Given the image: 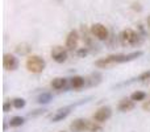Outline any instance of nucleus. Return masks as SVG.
I'll list each match as a JSON object with an SVG mask.
<instances>
[{
	"instance_id": "nucleus-1",
	"label": "nucleus",
	"mask_w": 150,
	"mask_h": 132,
	"mask_svg": "<svg viewBox=\"0 0 150 132\" xmlns=\"http://www.w3.org/2000/svg\"><path fill=\"white\" fill-rule=\"evenodd\" d=\"M142 54H144L142 50H136V52L128 53V54H121V53H119V54H111V56H107V57L95 61V66L99 67V69H108V67H111L113 65L134 61L137 58L142 57Z\"/></svg>"
},
{
	"instance_id": "nucleus-2",
	"label": "nucleus",
	"mask_w": 150,
	"mask_h": 132,
	"mask_svg": "<svg viewBox=\"0 0 150 132\" xmlns=\"http://www.w3.org/2000/svg\"><path fill=\"white\" fill-rule=\"evenodd\" d=\"M119 40L122 46H137V45H140L141 41H142L140 34L130 28H127V29H124V31H121V33L119 34Z\"/></svg>"
},
{
	"instance_id": "nucleus-3",
	"label": "nucleus",
	"mask_w": 150,
	"mask_h": 132,
	"mask_svg": "<svg viewBox=\"0 0 150 132\" xmlns=\"http://www.w3.org/2000/svg\"><path fill=\"white\" fill-rule=\"evenodd\" d=\"M25 67L32 74H41L45 70V67H46V62H45V60L42 57H40V56L32 54V56H28V58H26Z\"/></svg>"
},
{
	"instance_id": "nucleus-4",
	"label": "nucleus",
	"mask_w": 150,
	"mask_h": 132,
	"mask_svg": "<svg viewBox=\"0 0 150 132\" xmlns=\"http://www.w3.org/2000/svg\"><path fill=\"white\" fill-rule=\"evenodd\" d=\"M90 32L95 39L99 40V41H107L109 37V32H108V29H107V26L103 25V24H100V23L93 24V25L91 26Z\"/></svg>"
},
{
	"instance_id": "nucleus-5",
	"label": "nucleus",
	"mask_w": 150,
	"mask_h": 132,
	"mask_svg": "<svg viewBox=\"0 0 150 132\" xmlns=\"http://www.w3.org/2000/svg\"><path fill=\"white\" fill-rule=\"evenodd\" d=\"M111 116H112V108L108 106H103V107L96 110L93 116H92V119H93V122L99 123V124H103V123H105L107 120L111 119Z\"/></svg>"
},
{
	"instance_id": "nucleus-6",
	"label": "nucleus",
	"mask_w": 150,
	"mask_h": 132,
	"mask_svg": "<svg viewBox=\"0 0 150 132\" xmlns=\"http://www.w3.org/2000/svg\"><path fill=\"white\" fill-rule=\"evenodd\" d=\"M91 120L84 119V118H78V119L73 120L70 124V131L71 132H90L91 127Z\"/></svg>"
},
{
	"instance_id": "nucleus-7",
	"label": "nucleus",
	"mask_w": 150,
	"mask_h": 132,
	"mask_svg": "<svg viewBox=\"0 0 150 132\" xmlns=\"http://www.w3.org/2000/svg\"><path fill=\"white\" fill-rule=\"evenodd\" d=\"M50 54H52V58L57 64L66 62V61H67V57H69L67 49H66V48H63V46H59V45H57V46H53Z\"/></svg>"
},
{
	"instance_id": "nucleus-8",
	"label": "nucleus",
	"mask_w": 150,
	"mask_h": 132,
	"mask_svg": "<svg viewBox=\"0 0 150 132\" xmlns=\"http://www.w3.org/2000/svg\"><path fill=\"white\" fill-rule=\"evenodd\" d=\"M18 58L15 54H11V53H5L3 56V67H4L7 71H15L18 69Z\"/></svg>"
},
{
	"instance_id": "nucleus-9",
	"label": "nucleus",
	"mask_w": 150,
	"mask_h": 132,
	"mask_svg": "<svg viewBox=\"0 0 150 132\" xmlns=\"http://www.w3.org/2000/svg\"><path fill=\"white\" fill-rule=\"evenodd\" d=\"M74 106H75V104H74ZM74 106H66V107H61V108H58L57 111H55L54 114L50 116V122L58 123V122H61V120L66 119V118L71 114V110H73Z\"/></svg>"
},
{
	"instance_id": "nucleus-10",
	"label": "nucleus",
	"mask_w": 150,
	"mask_h": 132,
	"mask_svg": "<svg viewBox=\"0 0 150 132\" xmlns=\"http://www.w3.org/2000/svg\"><path fill=\"white\" fill-rule=\"evenodd\" d=\"M79 33H78V31H70L67 34V37H66V49L67 50H76L78 49V44H79Z\"/></svg>"
},
{
	"instance_id": "nucleus-11",
	"label": "nucleus",
	"mask_w": 150,
	"mask_h": 132,
	"mask_svg": "<svg viewBox=\"0 0 150 132\" xmlns=\"http://www.w3.org/2000/svg\"><path fill=\"white\" fill-rule=\"evenodd\" d=\"M69 83H70V79H67V78L57 77V78H54V79L50 82V87H52L53 90L62 91V90H66V88H67Z\"/></svg>"
},
{
	"instance_id": "nucleus-12",
	"label": "nucleus",
	"mask_w": 150,
	"mask_h": 132,
	"mask_svg": "<svg viewBox=\"0 0 150 132\" xmlns=\"http://www.w3.org/2000/svg\"><path fill=\"white\" fill-rule=\"evenodd\" d=\"M136 102L132 101V98H122L117 104V110L120 112H129L134 108Z\"/></svg>"
},
{
	"instance_id": "nucleus-13",
	"label": "nucleus",
	"mask_w": 150,
	"mask_h": 132,
	"mask_svg": "<svg viewBox=\"0 0 150 132\" xmlns=\"http://www.w3.org/2000/svg\"><path fill=\"white\" fill-rule=\"evenodd\" d=\"M84 86H86V78L82 77V75H74V77L70 78V87L73 90L79 91Z\"/></svg>"
},
{
	"instance_id": "nucleus-14",
	"label": "nucleus",
	"mask_w": 150,
	"mask_h": 132,
	"mask_svg": "<svg viewBox=\"0 0 150 132\" xmlns=\"http://www.w3.org/2000/svg\"><path fill=\"white\" fill-rule=\"evenodd\" d=\"M15 52L17 53L18 56H26V54H29V53L32 52V46L29 44H26V42H23V44L16 45Z\"/></svg>"
},
{
	"instance_id": "nucleus-15",
	"label": "nucleus",
	"mask_w": 150,
	"mask_h": 132,
	"mask_svg": "<svg viewBox=\"0 0 150 132\" xmlns=\"http://www.w3.org/2000/svg\"><path fill=\"white\" fill-rule=\"evenodd\" d=\"M101 82V75L99 73H93L88 78H86V85L87 86H96Z\"/></svg>"
},
{
	"instance_id": "nucleus-16",
	"label": "nucleus",
	"mask_w": 150,
	"mask_h": 132,
	"mask_svg": "<svg viewBox=\"0 0 150 132\" xmlns=\"http://www.w3.org/2000/svg\"><path fill=\"white\" fill-rule=\"evenodd\" d=\"M8 124H9V127H12V128H18V127H21V126L25 124V118H23V116H13V118H11V119H9Z\"/></svg>"
},
{
	"instance_id": "nucleus-17",
	"label": "nucleus",
	"mask_w": 150,
	"mask_h": 132,
	"mask_svg": "<svg viewBox=\"0 0 150 132\" xmlns=\"http://www.w3.org/2000/svg\"><path fill=\"white\" fill-rule=\"evenodd\" d=\"M52 101H53V95L50 93H42V94H40V95L37 96V99H36V102L38 104H47V103H50Z\"/></svg>"
},
{
	"instance_id": "nucleus-18",
	"label": "nucleus",
	"mask_w": 150,
	"mask_h": 132,
	"mask_svg": "<svg viewBox=\"0 0 150 132\" xmlns=\"http://www.w3.org/2000/svg\"><path fill=\"white\" fill-rule=\"evenodd\" d=\"M130 98H132V101H134V102H142V101H146V93L137 90V91H134V93H132Z\"/></svg>"
},
{
	"instance_id": "nucleus-19",
	"label": "nucleus",
	"mask_w": 150,
	"mask_h": 132,
	"mask_svg": "<svg viewBox=\"0 0 150 132\" xmlns=\"http://www.w3.org/2000/svg\"><path fill=\"white\" fill-rule=\"evenodd\" d=\"M12 104H13L15 108L21 110V108H24V107L26 106V102H25V99L24 98H13L12 99Z\"/></svg>"
},
{
	"instance_id": "nucleus-20",
	"label": "nucleus",
	"mask_w": 150,
	"mask_h": 132,
	"mask_svg": "<svg viewBox=\"0 0 150 132\" xmlns=\"http://www.w3.org/2000/svg\"><path fill=\"white\" fill-rule=\"evenodd\" d=\"M137 81L138 82H149L150 81V69L141 73V74L137 77Z\"/></svg>"
},
{
	"instance_id": "nucleus-21",
	"label": "nucleus",
	"mask_w": 150,
	"mask_h": 132,
	"mask_svg": "<svg viewBox=\"0 0 150 132\" xmlns=\"http://www.w3.org/2000/svg\"><path fill=\"white\" fill-rule=\"evenodd\" d=\"M45 111H46V110H44V108H37V110H33L32 112H29V114H28V116H29V118H36V116H40V115H44V114H45Z\"/></svg>"
},
{
	"instance_id": "nucleus-22",
	"label": "nucleus",
	"mask_w": 150,
	"mask_h": 132,
	"mask_svg": "<svg viewBox=\"0 0 150 132\" xmlns=\"http://www.w3.org/2000/svg\"><path fill=\"white\" fill-rule=\"evenodd\" d=\"M90 132H103V128L99 123L92 122L91 123V127H90Z\"/></svg>"
},
{
	"instance_id": "nucleus-23",
	"label": "nucleus",
	"mask_w": 150,
	"mask_h": 132,
	"mask_svg": "<svg viewBox=\"0 0 150 132\" xmlns=\"http://www.w3.org/2000/svg\"><path fill=\"white\" fill-rule=\"evenodd\" d=\"M12 107H13L12 101H5L4 104H3V111H4V112H9Z\"/></svg>"
},
{
	"instance_id": "nucleus-24",
	"label": "nucleus",
	"mask_w": 150,
	"mask_h": 132,
	"mask_svg": "<svg viewBox=\"0 0 150 132\" xmlns=\"http://www.w3.org/2000/svg\"><path fill=\"white\" fill-rule=\"evenodd\" d=\"M142 110L146 112H150V99H148V101H145L142 103Z\"/></svg>"
},
{
	"instance_id": "nucleus-25",
	"label": "nucleus",
	"mask_w": 150,
	"mask_h": 132,
	"mask_svg": "<svg viewBox=\"0 0 150 132\" xmlns=\"http://www.w3.org/2000/svg\"><path fill=\"white\" fill-rule=\"evenodd\" d=\"M87 49H86V48H82V49H79L78 50V56H79V57H83V56H86L87 54Z\"/></svg>"
},
{
	"instance_id": "nucleus-26",
	"label": "nucleus",
	"mask_w": 150,
	"mask_h": 132,
	"mask_svg": "<svg viewBox=\"0 0 150 132\" xmlns=\"http://www.w3.org/2000/svg\"><path fill=\"white\" fill-rule=\"evenodd\" d=\"M146 23H148V26L150 28V15L148 16V20H146Z\"/></svg>"
},
{
	"instance_id": "nucleus-27",
	"label": "nucleus",
	"mask_w": 150,
	"mask_h": 132,
	"mask_svg": "<svg viewBox=\"0 0 150 132\" xmlns=\"http://www.w3.org/2000/svg\"><path fill=\"white\" fill-rule=\"evenodd\" d=\"M61 132H65V131H61Z\"/></svg>"
}]
</instances>
